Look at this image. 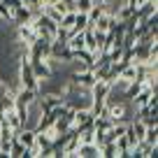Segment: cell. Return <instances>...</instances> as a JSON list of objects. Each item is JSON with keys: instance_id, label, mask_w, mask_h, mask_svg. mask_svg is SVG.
I'll list each match as a JSON object with an SVG mask.
<instances>
[{"instance_id": "cell-1", "label": "cell", "mask_w": 158, "mask_h": 158, "mask_svg": "<svg viewBox=\"0 0 158 158\" xmlns=\"http://www.w3.org/2000/svg\"><path fill=\"white\" fill-rule=\"evenodd\" d=\"M19 89L40 91V79L35 77L33 68H30V60L26 58V56H21V63H19Z\"/></svg>"}, {"instance_id": "cell-7", "label": "cell", "mask_w": 158, "mask_h": 158, "mask_svg": "<svg viewBox=\"0 0 158 158\" xmlns=\"http://www.w3.org/2000/svg\"><path fill=\"white\" fill-rule=\"evenodd\" d=\"M107 112H109V118H112V121H123L126 118V105L123 102H109Z\"/></svg>"}, {"instance_id": "cell-12", "label": "cell", "mask_w": 158, "mask_h": 158, "mask_svg": "<svg viewBox=\"0 0 158 158\" xmlns=\"http://www.w3.org/2000/svg\"><path fill=\"white\" fill-rule=\"evenodd\" d=\"M26 156V147L19 142V139H12V149H10V158H23Z\"/></svg>"}, {"instance_id": "cell-15", "label": "cell", "mask_w": 158, "mask_h": 158, "mask_svg": "<svg viewBox=\"0 0 158 158\" xmlns=\"http://www.w3.org/2000/svg\"><path fill=\"white\" fill-rule=\"evenodd\" d=\"M21 5L28 10H35V7H42V0H21Z\"/></svg>"}, {"instance_id": "cell-8", "label": "cell", "mask_w": 158, "mask_h": 158, "mask_svg": "<svg viewBox=\"0 0 158 158\" xmlns=\"http://www.w3.org/2000/svg\"><path fill=\"white\" fill-rule=\"evenodd\" d=\"M91 21H89V14H84V12H77V16H74V26L70 28V33L68 35H74V33H84L86 30V26H89Z\"/></svg>"}, {"instance_id": "cell-9", "label": "cell", "mask_w": 158, "mask_h": 158, "mask_svg": "<svg viewBox=\"0 0 158 158\" xmlns=\"http://www.w3.org/2000/svg\"><path fill=\"white\" fill-rule=\"evenodd\" d=\"M77 156L79 158H95V156H100V149L95 147V144H79Z\"/></svg>"}, {"instance_id": "cell-3", "label": "cell", "mask_w": 158, "mask_h": 158, "mask_svg": "<svg viewBox=\"0 0 158 158\" xmlns=\"http://www.w3.org/2000/svg\"><path fill=\"white\" fill-rule=\"evenodd\" d=\"M30 68H33L35 77H37L40 81H47V79H54V68H51V60H44V58L30 60Z\"/></svg>"}, {"instance_id": "cell-6", "label": "cell", "mask_w": 158, "mask_h": 158, "mask_svg": "<svg viewBox=\"0 0 158 158\" xmlns=\"http://www.w3.org/2000/svg\"><path fill=\"white\" fill-rule=\"evenodd\" d=\"M151 95H156V89H151V86H142V91H139V93L133 98L135 107H137V109L147 107V102H149V98H151Z\"/></svg>"}, {"instance_id": "cell-13", "label": "cell", "mask_w": 158, "mask_h": 158, "mask_svg": "<svg viewBox=\"0 0 158 158\" xmlns=\"http://www.w3.org/2000/svg\"><path fill=\"white\" fill-rule=\"evenodd\" d=\"M93 5H95V0H74V2H72L74 12H84V14H86Z\"/></svg>"}, {"instance_id": "cell-10", "label": "cell", "mask_w": 158, "mask_h": 158, "mask_svg": "<svg viewBox=\"0 0 158 158\" xmlns=\"http://www.w3.org/2000/svg\"><path fill=\"white\" fill-rule=\"evenodd\" d=\"M74 16H77V12H74V10L65 12V14L60 16V21H58V28H60V30H65V33H70V28L74 26Z\"/></svg>"}, {"instance_id": "cell-11", "label": "cell", "mask_w": 158, "mask_h": 158, "mask_svg": "<svg viewBox=\"0 0 158 158\" xmlns=\"http://www.w3.org/2000/svg\"><path fill=\"white\" fill-rule=\"evenodd\" d=\"M144 142H149L151 147H158V126H147V133H144Z\"/></svg>"}, {"instance_id": "cell-4", "label": "cell", "mask_w": 158, "mask_h": 158, "mask_svg": "<svg viewBox=\"0 0 158 158\" xmlns=\"http://www.w3.org/2000/svg\"><path fill=\"white\" fill-rule=\"evenodd\" d=\"M35 37H37V33H35V28H33L30 23H21V26H16V42H23V44L28 47Z\"/></svg>"}, {"instance_id": "cell-14", "label": "cell", "mask_w": 158, "mask_h": 158, "mask_svg": "<svg viewBox=\"0 0 158 158\" xmlns=\"http://www.w3.org/2000/svg\"><path fill=\"white\" fill-rule=\"evenodd\" d=\"M0 19L2 21H12V10L7 5H2V2H0Z\"/></svg>"}, {"instance_id": "cell-5", "label": "cell", "mask_w": 158, "mask_h": 158, "mask_svg": "<svg viewBox=\"0 0 158 158\" xmlns=\"http://www.w3.org/2000/svg\"><path fill=\"white\" fill-rule=\"evenodd\" d=\"M30 10L28 7H23V5H19V7H14L12 10V23H16V26H21V23H30Z\"/></svg>"}, {"instance_id": "cell-2", "label": "cell", "mask_w": 158, "mask_h": 158, "mask_svg": "<svg viewBox=\"0 0 158 158\" xmlns=\"http://www.w3.org/2000/svg\"><path fill=\"white\" fill-rule=\"evenodd\" d=\"M95 81H98V79H95V74H93V70H91V68L74 70V72H72V84H77L79 89H89L91 91V86H93Z\"/></svg>"}, {"instance_id": "cell-16", "label": "cell", "mask_w": 158, "mask_h": 158, "mask_svg": "<svg viewBox=\"0 0 158 158\" xmlns=\"http://www.w3.org/2000/svg\"><path fill=\"white\" fill-rule=\"evenodd\" d=\"M0 126H2V123H0Z\"/></svg>"}]
</instances>
